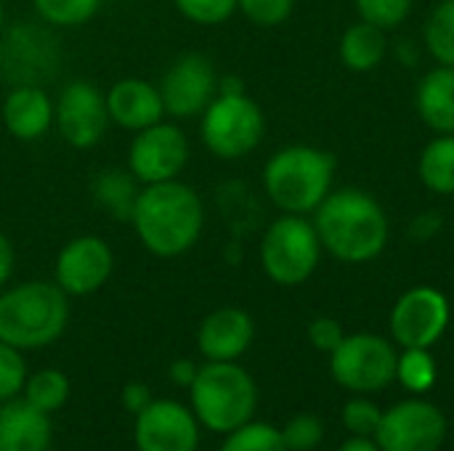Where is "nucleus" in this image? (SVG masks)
Wrapping results in <instances>:
<instances>
[{"label": "nucleus", "mask_w": 454, "mask_h": 451, "mask_svg": "<svg viewBox=\"0 0 454 451\" xmlns=\"http://www.w3.org/2000/svg\"><path fill=\"white\" fill-rule=\"evenodd\" d=\"M130 226L144 250L157 258H178L200 242L205 205L200 194L178 178L149 183L136 197Z\"/></svg>", "instance_id": "obj_1"}, {"label": "nucleus", "mask_w": 454, "mask_h": 451, "mask_svg": "<svg viewBox=\"0 0 454 451\" xmlns=\"http://www.w3.org/2000/svg\"><path fill=\"white\" fill-rule=\"evenodd\" d=\"M314 213L322 247L343 263H370L388 245V218L362 189L330 191Z\"/></svg>", "instance_id": "obj_2"}, {"label": "nucleus", "mask_w": 454, "mask_h": 451, "mask_svg": "<svg viewBox=\"0 0 454 451\" xmlns=\"http://www.w3.org/2000/svg\"><path fill=\"white\" fill-rule=\"evenodd\" d=\"M69 324V295L56 282H24L0 292V343L19 351L53 346Z\"/></svg>", "instance_id": "obj_3"}, {"label": "nucleus", "mask_w": 454, "mask_h": 451, "mask_svg": "<svg viewBox=\"0 0 454 451\" xmlns=\"http://www.w3.org/2000/svg\"><path fill=\"white\" fill-rule=\"evenodd\" d=\"M335 159L317 146H285L263 167V189L269 199L290 215L314 213L330 194Z\"/></svg>", "instance_id": "obj_4"}, {"label": "nucleus", "mask_w": 454, "mask_h": 451, "mask_svg": "<svg viewBox=\"0 0 454 451\" xmlns=\"http://www.w3.org/2000/svg\"><path fill=\"white\" fill-rule=\"evenodd\" d=\"M189 391L197 423L223 436L250 423L258 407V388L237 362H207Z\"/></svg>", "instance_id": "obj_5"}, {"label": "nucleus", "mask_w": 454, "mask_h": 451, "mask_svg": "<svg viewBox=\"0 0 454 451\" xmlns=\"http://www.w3.org/2000/svg\"><path fill=\"white\" fill-rule=\"evenodd\" d=\"M200 136L210 154L221 159H242L258 149L266 133V117L261 106L242 93H218L200 114Z\"/></svg>", "instance_id": "obj_6"}, {"label": "nucleus", "mask_w": 454, "mask_h": 451, "mask_svg": "<svg viewBox=\"0 0 454 451\" xmlns=\"http://www.w3.org/2000/svg\"><path fill=\"white\" fill-rule=\"evenodd\" d=\"M322 242L311 221L303 215L277 218L261 242V266L274 284L298 287L319 266Z\"/></svg>", "instance_id": "obj_7"}, {"label": "nucleus", "mask_w": 454, "mask_h": 451, "mask_svg": "<svg viewBox=\"0 0 454 451\" xmlns=\"http://www.w3.org/2000/svg\"><path fill=\"white\" fill-rule=\"evenodd\" d=\"M59 45L56 37L29 21H19L0 32V77L16 85H45L59 72Z\"/></svg>", "instance_id": "obj_8"}, {"label": "nucleus", "mask_w": 454, "mask_h": 451, "mask_svg": "<svg viewBox=\"0 0 454 451\" xmlns=\"http://www.w3.org/2000/svg\"><path fill=\"white\" fill-rule=\"evenodd\" d=\"M399 354L386 338L351 335L330 354L333 377L354 393H375L396 380Z\"/></svg>", "instance_id": "obj_9"}, {"label": "nucleus", "mask_w": 454, "mask_h": 451, "mask_svg": "<svg viewBox=\"0 0 454 451\" xmlns=\"http://www.w3.org/2000/svg\"><path fill=\"white\" fill-rule=\"evenodd\" d=\"M189 162V138L178 125L157 122L138 130L128 149V173L149 186L173 181Z\"/></svg>", "instance_id": "obj_10"}, {"label": "nucleus", "mask_w": 454, "mask_h": 451, "mask_svg": "<svg viewBox=\"0 0 454 451\" xmlns=\"http://www.w3.org/2000/svg\"><path fill=\"white\" fill-rule=\"evenodd\" d=\"M447 439V420L431 401L410 399L383 412L375 431L380 451H439Z\"/></svg>", "instance_id": "obj_11"}, {"label": "nucleus", "mask_w": 454, "mask_h": 451, "mask_svg": "<svg viewBox=\"0 0 454 451\" xmlns=\"http://www.w3.org/2000/svg\"><path fill=\"white\" fill-rule=\"evenodd\" d=\"M157 88L165 104V114L178 120L200 117L218 96V74L207 56L184 53L168 66Z\"/></svg>", "instance_id": "obj_12"}, {"label": "nucleus", "mask_w": 454, "mask_h": 451, "mask_svg": "<svg viewBox=\"0 0 454 451\" xmlns=\"http://www.w3.org/2000/svg\"><path fill=\"white\" fill-rule=\"evenodd\" d=\"M53 122L72 149H90L104 138L112 122L106 96L88 80H72L59 93Z\"/></svg>", "instance_id": "obj_13"}, {"label": "nucleus", "mask_w": 454, "mask_h": 451, "mask_svg": "<svg viewBox=\"0 0 454 451\" xmlns=\"http://www.w3.org/2000/svg\"><path fill=\"white\" fill-rule=\"evenodd\" d=\"M114 268V253L112 247L93 234L69 239L53 263V282L72 298L93 295L98 292Z\"/></svg>", "instance_id": "obj_14"}, {"label": "nucleus", "mask_w": 454, "mask_h": 451, "mask_svg": "<svg viewBox=\"0 0 454 451\" xmlns=\"http://www.w3.org/2000/svg\"><path fill=\"white\" fill-rule=\"evenodd\" d=\"M450 324V303L434 287L404 292L391 311V332L402 348H431Z\"/></svg>", "instance_id": "obj_15"}, {"label": "nucleus", "mask_w": 454, "mask_h": 451, "mask_svg": "<svg viewBox=\"0 0 454 451\" xmlns=\"http://www.w3.org/2000/svg\"><path fill=\"white\" fill-rule=\"evenodd\" d=\"M133 439L138 451H197L200 423L189 407L170 399H152L136 415Z\"/></svg>", "instance_id": "obj_16"}, {"label": "nucleus", "mask_w": 454, "mask_h": 451, "mask_svg": "<svg viewBox=\"0 0 454 451\" xmlns=\"http://www.w3.org/2000/svg\"><path fill=\"white\" fill-rule=\"evenodd\" d=\"M255 324L242 308H218L197 330V348L207 362H237L253 343Z\"/></svg>", "instance_id": "obj_17"}, {"label": "nucleus", "mask_w": 454, "mask_h": 451, "mask_svg": "<svg viewBox=\"0 0 454 451\" xmlns=\"http://www.w3.org/2000/svg\"><path fill=\"white\" fill-rule=\"evenodd\" d=\"M106 112L114 125H120L122 130L138 133L162 120L165 104H162L157 85H152L141 77H125L109 88Z\"/></svg>", "instance_id": "obj_18"}, {"label": "nucleus", "mask_w": 454, "mask_h": 451, "mask_svg": "<svg viewBox=\"0 0 454 451\" xmlns=\"http://www.w3.org/2000/svg\"><path fill=\"white\" fill-rule=\"evenodd\" d=\"M56 104L40 85H16L5 93L0 117L16 141H37L53 125Z\"/></svg>", "instance_id": "obj_19"}, {"label": "nucleus", "mask_w": 454, "mask_h": 451, "mask_svg": "<svg viewBox=\"0 0 454 451\" xmlns=\"http://www.w3.org/2000/svg\"><path fill=\"white\" fill-rule=\"evenodd\" d=\"M53 441L51 415L21 396L0 404V451H48Z\"/></svg>", "instance_id": "obj_20"}, {"label": "nucleus", "mask_w": 454, "mask_h": 451, "mask_svg": "<svg viewBox=\"0 0 454 451\" xmlns=\"http://www.w3.org/2000/svg\"><path fill=\"white\" fill-rule=\"evenodd\" d=\"M415 104L431 130L439 136L454 133V66L431 69L418 85Z\"/></svg>", "instance_id": "obj_21"}, {"label": "nucleus", "mask_w": 454, "mask_h": 451, "mask_svg": "<svg viewBox=\"0 0 454 451\" xmlns=\"http://www.w3.org/2000/svg\"><path fill=\"white\" fill-rule=\"evenodd\" d=\"M386 56V32L375 24H351L340 37V58L351 72H370Z\"/></svg>", "instance_id": "obj_22"}, {"label": "nucleus", "mask_w": 454, "mask_h": 451, "mask_svg": "<svg viewBox=\"0 0 454 451\" xmlns=\"http://www.w3.org/2000/svg\"><path fill=\"white\" fill-rule=\"evenodd\" d=\"M93 199L98 202V207H104L114 221H128L130 223V215H133V207H136V197L141 189H136V178L128 173V170H101L96 178H93Z\"/></svg>", "instance_id": "obj_23"}, {"label": "nucleus", "mask_w": 454, "mask_h": 451, "mask_svg": "<svg viewBox=\"0 0 454 451\" xmlns=\"http://www.w3.org/2000/svg\"><path fill=\"white\" fill-rule=\"evenodd\" d=\"M420 181L436 194H454V133L436 136L420 157Z\"/></svg>", "instance_id": "obj_24"}, {"label": "nucleus", "mask_w": 454, "mask_h": 451, "mask_svg": "<svg viewBox=\"0 0 454 451\" xmlns=\"http://www.w3.org/2000/svg\"><path fill=\"white\" fill-rule=\"evenodd\" d=\"M21 399L29 401L35 409H40L45 415H53L69 399V380H67V375L61 369H53V367L37 369L35 375H27Z\"/></svg>", "instance_id": "obj_25"}, {"label": "nucleus", "mask_w": 454, "mask_h": 451, "mask_svg": "<svg viewBox=\"0 0 454 451\" xmlns=\"http://www.w3.org/2000/svg\"><path fill=\"white\" fill-rule=\"evenodd\" d=\"M431 56L442 66H454V0H442L423 29Z\"/></svg>", "instance_id": "obj_26"}, {"label": "nucleus", "mask_w": 454, "mask_h": 451, "mask_svg": "<svg viewBox=\"0 0 454 451\" xmlns=\"http://www.w3.org/2000/svg\"><path fill=\"white\" fill-rule=\"evenodd\" d=\"M101 3L104 0H32V8L40 16V21L72 29L90 21L98 13Z\"/></svg>", "instance_id": "obj_27"}, {"label": "nucleus", "mask_w": 454, "mask_h": 451, "mask_svg": "<svg viewBox=\"0 0 454 451\" xmlns=\"http://www.w3.org/2000/svg\"><path fill=\"white\" fill-rule=\"evenodd\" d=\"M396 380L412 393L431 391L436 383V362L428 348H404L396 359Z\"/></svg>", "instance_id": "obj_28"}, {"label": "nucleus", "mask_w": 454, "mask_h": 451, "mask_svg": "<svg viewBox=\"0 0 454 451\" xmlns=\"http://www.w3.org/2000/svg\"><path fill=\"white\" fill-rule=\"evenodd\" d=\"M218 451H287L282 431L266 423H245L242 428L226 433V441Z\"/></svg>", "instance_id": "obj_29"}, {"label": "nucleus", "mask_w": 454, "mask_h": 451, "mask_svg": "<svg viewBox=\"0 0 454 451\" xmlns=\"http://www.w3.org/2000/svg\"><path fill=\"white\" fill-rule=\"evenodd\" d=\"M24 351L0 343V404L11 401L16 396H21L24 383H27V362L21 356Z\"/></svg>", "instance_id": "obj_30"}, {"label": "nucleus", "mask_w": 454, "mask_h": 451, "mask_svg": "<svg viewBox=\"0 0 454 451\" xmlns=\"http://www.w3.org/2000/svg\"><path fill=\"white\" fill-rule=\"evenodd\" d=\"M412 0H356V11L362 16V21L386 29L399 27L407 16H410Z\"/></svg>", "instance_id": "obj_31"}, {"label": "nucleus", "mask_w": 454, "mask_h": 451, "mask_svg": "<svg viewBox=\"0 0 454 451\" xmlns=\"http://www.w3.org/2000/svg\"><path fill=\"white\" fill-rule=\"evenodd\" d=\"M181 16L200 27H215L231 19L237 11V0H173Z\"/></svg>", "instance_id": "obj_32"}, {"label": "nucleus", "mask_w": 454, "mask_h": 451, "mask_svg": "<svg viewBox=\"0 0 454 451\" xmlns=\"http://www.w3.org/2000/svg\"><path fill=\"white\" fill-rule=\"evenodd\" d=\"M282 439H285L287 451H311L322 444L325 425L317 415H295L282 428Z\"/></svg>", "instance_id": "obj_33"}, {"label": "nucleus", "mask_w": 454, "mask_h": 451, "mask_svg": "<svg viewBox=\"0 0 454 451\" xmlns=\"http://www.w3.org/2000/svg\"><path fill=\"white\" fill-rule=\"evenodd\" d=\"M295 0H237V11L255 27H279L293 13Z\"/></svg>", "instance_id": "obj_34"}, {"label": "nucleus", "mask_w": 454, "mask_h": 451, "mask_svg": "<svg viewBox=\"0 0 454 451\" xmlns=\"http://www.w3.org/2000/svg\"><path fill=\"white\" fill-rule=\"evenodd\" d=\"M380 417H383V412L378 409V404H372L367 399H351L343 407V425L354 436H364V439L375 436Z\"/></svg>", "instance_id": "obj_35"}, {"label": "nucleus", "mask_w": 454, "mask_h": 451, "mask_svg": "<svg viewBox=\"0 0 454 451\" xmlns=\"http://www.w3.org/2000/svg\"><path fill=\"white\" fill-rule=\"evenodd\" d=\"M309 340H311V346H314L317 351L333 354V351L346 340V335H343V327H340L335 319L319 316V319H314V322L309 324Z\"/></svg>", "instance_id": "obj_36"}, {"label": "nucleus", "mask_w": 454, "mask_h": 451, "mask_svg": "<svg viewBox=\"0 0 454 451\" xmlns=\"http://www.w3.org/2000/svg\"><path fill=\"white\" fill-rule=\"evenodd\" d=\"M149 404H152V391H149L144 383H128V385L122 388V407H125V412H130L133 417H136L138 412H144Z\"/></svg>", "instance_id": "obj_37"}, {"label": "nucleus", "mask_w": 454, "mask_h": 451, "mask_svg": "<svg viewBox=\"0 0 454 451\" xmlns=\"http://www.w3.org/2000/svg\"><path fill=\"white\" fill-rule=\"evenodd\" d=\"M197 372H200V367H197L192 359H176V362L170 364V369H168L170 380H173L178 388H189V385L194 383Z\"/></svg>", "instance_id": "obj_38"}, {"label": "nucleus", "mask_w": 454, "mask_h": 451, "mask_svg": "<svg viewBox=\"0 0 454 451\" xmlns=\"http://www.w3.org/2000/svg\"><path fill=\"white\" fill-rule=\"evenodd\" d=\"M13 263H16V258H13V245H11V239L0 231V290H3V287L8 284V279H11Z\"/></svg>", "instance_id": "obj_39"}, {"label": "nucleus", "mask_w": 454, "mask_h": 451, "mask_svg": "<svg viewBox=\"0 0 454 451\" xmlns=\"http://www.w3.org/2000/svg\"><path fill=\"white\" fill-rule=\"evenodd\" d=\"M436 231H439V218H434V213H426L412 223V237L418 239H431Z\"/></svg>", "instance_id": "obj_40"}, {"label": "nucleus", "mask_w": 454, "mask_h": 451, "mask_svg": "<svg viewBox=\"0 0 454 451\" xmlns=\"http://www.w3.org/2000/svg\"><path fill=\"white\" fill-rule=\"evenodd\" d=\"M338 451H380V447H378V441H372V439L356 436V439H348Z\"/></svg>", "instance_id": "obj_41"}, {"label": "nucleus", "mask_w": 454, "mask_h": 451, "mask_svg": "<svg viewBox=\"0 0 454 451\" xmlns=\"http://www.w3.org/2000/svg\"><path fill=\"white\" fill-rule=\"evenodd\" d=\"M5 29V8H3V0H0V32Z\"/></svg>", "instance_id": "obj_42"}]
</instances>
